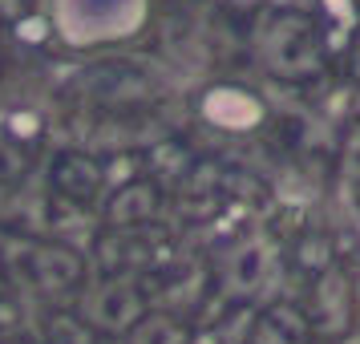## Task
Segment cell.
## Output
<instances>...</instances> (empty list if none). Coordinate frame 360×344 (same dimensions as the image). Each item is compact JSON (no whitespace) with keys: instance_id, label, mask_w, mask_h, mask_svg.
<instances>
[{"instance_id":"cell-2","label":"cell","mask_w":360,"mask_h":344,"mask_svg":"<svg viewBox=\"0 0 360 344\" xmlns=\"http://www.w3.org/2000/svg\"><path fill=\"white\" fill-rule=\"evenodd\" d=\"M82 316L98 332H110V336L130 332L142 320V295L130 279H105L82 295Z\"/></svg>"},{"instance_id":"cell-6","label":"cell","mask_w":360,"mask_h":344,"mask_svg":"<svg viewBox=\"0 0 360 344\" xmlns=\"http://www.w3.org/2000/svg\"><path fill=\"white\" fill-rule=\"evenodd\" d=\"M130 344H186V332L166 316H150L130 328Z\"/></svg>"},{"instance_id":"cell-7","label":"cell","mask_w":360,"mask_h":344,"mask_svg":"<svg viewBox=\"0 0 360 344\" xmlns=\"http://www.w3.org/2000/svg\"><path fill=\"white\" fill-rule=\"evenodd\" d=\"M37 8H41V0H0V13L8 20H29V17H37Z\"/></svg>"},{"instance_id":"cell-8","label":"cell","mask_w":360,"mask_h":344,"mask_svg":"<svg viewBox=\"0 0 360 344\" xmlns=\"http://www.w3.org/2000/svg\"><path fill=\"white\" fill-rule=\"evenodd\" d=\"M17 344H33V340H17Z\"/></svg>"},{"instance_id":"cell-4","label":"cell","mask_w":360,"mask_h":344,"mask_svg":"<svg viewBox=\"0 0 360 344\" xmlns=\"http://www.w3.org/2000/svg\"><path fill=\"white\" fill-rule=\"evenodd\" d=\"M45 340L49 344H98V328L89 324L85 316L57 312L49 324H45Z\"/></svg>"},{"instance_id":"cell-5","label":"cell","mask_w":360,"mask_h":344,"mask_svg":"<svg viewBox=\"0 0 360 344\" xmlns=\"http://www.w3.org/2000/svg\"><path fill=\"white\" fill-rule=\"evenodd\" d=\"M154 211V195H150V186H126L122 195L110 203V219L114 223H142L146 215Z\"/></svg>"},{"instance_id":"cell-3","label":"cell","mask_w":360,"mask_h":344,"mask_svg":"<svg viewBox=\"0 0 360 344\" xmlns=\"http://www.w3.org/2000/svg\"><path fill=\"white\" fill-rule=\"evenodd\" d=\"M53 186H57L61 195L89 198V195H98L101 170L94 166V158H85V154H61V158L53 163Z\"/></svg>"},{"instance_id":"cell-1","label":"cell","mask_w":360,"mask_h":344,"mask_svg":"<svg viewBox=\"0 0 360 344\" xmlns=\"http://www.w3.org/2000/svg\"><path fill=\"white\" fill-rule=\"evenodd\" d=\"M0 267L17 288L33 295H61L77 288L85 276V263L77 251L45 239H4L0 243Z\"/></svg>"}]
</instances>
